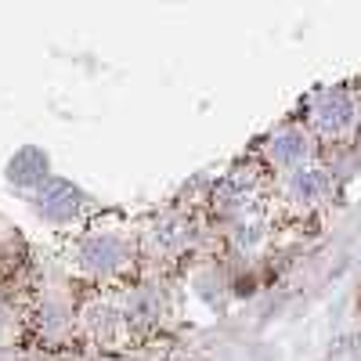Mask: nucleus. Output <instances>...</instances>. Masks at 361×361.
<instances>
[{
  "label": "nucleus",
  "mask_w": 361,
  "mask_h": 361,
  "mask_svg": "<svg viewBox=\"0 0 361 361\" xmlns=\"http://www.w3.org/2000/svg\"><path fill=\"white\" fill-rule=\"evenodd\" d=\"M119 253H123V246H119L116 238H94V243L83 246V260L90 267H112L119 260Z\"/></svg>",
  "instance_id": "nucleus-1"
}]
</instances>
